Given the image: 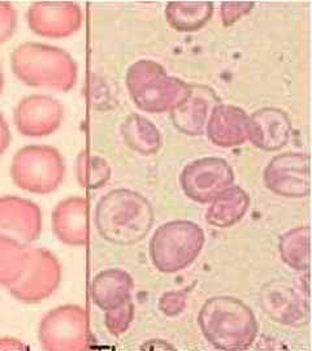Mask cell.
I'll return each mask as SVG.
<instances>
[{
	"label": "cell",
	"instance_id": "obj_1",
	"mask_svg": "<svg viewBox=\"0 0 312 351\" xmlns=\"http://www.w3.org/2000/svg\"><path fill=\"white\" fill-rule=\"evenodd\" d=\"M9 60L16 78L30 87L66 93L77 83V62L62 47L23 42L12 51Z\"/></svg>",
	"mask_w": 312,
	"mask_h": 351
},
{
	"label": "cell",
	"instance_id": "obj_2",
	"mask_svg": "<svg viewBox=\"0 0 312 351\" xmlns=\"http://www.w3.org/2000/svg\"><path fill=\"white\" fill-rule=\"evenodd\" d=\"M125 85L135 107L147 113L172 112L190 94V83L166 73L150 59H141L126 70Z\"/></svg>",
	"mask_w": 312,
	"mask_h": 351
},
{
	"label": "cell",
	"instance_id": "obj_3",
	"mask_svg": "<svg viewBox=\"0 0 312 351\" xmlns=\"http://www.w3.org/2000/svg\"><path fill=\"white\" fill-rule=\"evenodd\" d=\"M152 220V206L134 190L115 189L98 202V229L112 242H137L148 232Z\"/></svg>",
	"mask_w": 312,
	"mask_h": 351
},
{
	"label": "cell",
	"instance_id": "obj_4",
	"mask_svg": "<svg viewBox=\"0 0 312 351\" xmlns=\"http://www.w3.org/2000/svg\"><path fill=\"white\" fill-rule=\"evenodd\" d=\"M66 173L62 152L48 145H26L16 151L9 174L13 184L27 193H54Z\"/></svg>",
	"mask_w": 312,
	"mask_h": 351
},
{
	"label": "cell",
	"instance_id": "obj_5",
	"mask_svg": "<svg viewBox=\"0 0 312 351\" xmlns=\"http://www.w3.org/2000/svg\"><path fill=\"white\" fill-rule=\"evenodd\" d=\"M203 245V232L194 223L172 221L156 230L151 241V256L159 269L174 272L193 262Z\"/></svg>",
	"mask_w": 312,
	"mask_h": 351
},
{
	"label": "cell",
	"instance_id": "obj_6",
	"mask_svg": "<svg viewBox=\"0 0 312 351\" xmlns=\"http://www.w3.org/2000/svg\"><path fill=\"white\" fill-rule=\"evenodd\" d=\"M233 182V166L219 156L195 159L187 163L180 174V184L185 195L198 203L211 202Z\"/></svg>",
	"mask_w": 312,
	"mask_h": 351
},
{
	"label": "cell",
	"instance_id": "obj_7",
	"mask_svg": "<svg viewBox=\"0 0 312 351\" xmlns=\"http://www.w3.org/2000/svg\"><path fill=\"white\" fill-rule=\"evenodd\" d=\"M27 26L34 34L50 39L68 38L83 23L81 7L66 0H41L26 11Z\"/></svg>",
	"mask_w": 312,
	"mask_h": 351
},
{
	"label": "cell",
	"instance_id": "obj_8",
	"mask_svg": "<svg viewBox=\"0 0 312 351\" xmlns=\"http://www.w3.org/2000/svg\"><path fill=\"white\" fill-rule=\"evenodd\" d=\"M267 189L286 198H305L310 194V158L301 151L274 155L263 172Z\"/></svg>",
	"mask_w": 312,
	"mask_h": 351
},
{
	"label": "cell",
	"instance_id": "obj_9",
	"mask_svg": "<svg viewBox=\"0 0 312 351\" xmlns=\"http://www.w3.org/2000/svg\"><path fill=\"white\" fill-rule=\"evenodd\" d=\"M64 105L46 94H31L22 98L13 109V124L20 134L42 138L54 134L64 121Z\"/></svg>",
	"mask_w": 312,
	"mask_h": 351
},
{
	"label": "cell",
	"instance_id": "obj_10",
	"mask_svg": "<svg viewBox=\"0 0 312 351\" xmlns=\"http://www.w3.org/2000/svg\"><path fill=\"white\" fill-rule=\"evenodd\" d=\"M59 278L60 267L54 255L35 248L26 254L25 268L21 276L11 284V290L19 297L41 298L56 288Z\"/></svg>",
	"mask_w": 312,
	"mask_h": 351
},
{
	"label": "cell",
	"instance_id": "obj_11",
	"mask_svg": "<svg viewBox=\"0 0 312 351\" xmlns=\"http://www.w3.org/2000/svg\"><path fill=\"white\" fill-rule=\"evenodd\" d=\"M293 134L289 115L278 107H263L249 116L247 141L263 151H278Z\"/></svg>",
	"mask_w": 312,
	"mask_h": 351
},
{
	"label": "cell",
	"instance_id": "obj_12",
	"mask_svg": "<svg viewBox=\"0 0 312 351\" xmlns=\"http://www.w3.org/2000/svg\"><path fill=\"white\" fill-rule=\"evenodd\" d=\"M220 103V98L212 87L191 83L189 97L170 112L172 124L182 134L191 137L203 134L212 109Z\"/></svg>",
	"mask_w": 312,
	"mask_h": 351
},
{
	"label": "cell",
	"instance_id": "obj_13",
	"mask_svg": "<svg viewBox=\"0 0 312 351\" xmlns=\"http://www.w3.org/2000/svg\"><path fill=\"white\" fill-rule=\"evenodd\" d=\"M41 228L42 213L34 202L16 195L0 197V233L34 241L38 238Z\"/></svg>",
	"mask_w": 312,
	"mask_h": 351
},
{
	"label": "cell",
	"instance_id": "obj_14",
	"mask_svg": "<svg viewBox=\"0 0 312 351\" xmlns=\"http://www.w3.org/2000/svg\"><path fill=\"white\" fill-rule=\"evenodd\" d=\"M249 113L238 105L220 103L212 109L206 125L207 138L215 146L233 148L247 141Z\"/></svg>",
	"mask_w": 312,
	"mask_h": 351
},
{
	"label": "cell",
	"instance_id": "obj_15",
	"mask_svg": "<svg viewBox=\"0 0 312 351\" xmlns=\"http://www.w3.org/2000/svg\"><path fill=\"white\" fill-rule=\"evenodd\" d=\"M54 230L68 245H85L87 239V201L69 197L59 202L52 212Z\"/></svg>",
	"mask_w": 312,
	"mask_h": 351
},
{
	"label": "cell",
	"instance_id": "obj_16",
	"mask_svg": "<svg viewBox=\"0 0 312 351\" xmlns=\"http://www.w3.org/2000/svg\"><path fill=\"white\" fill-rule=\"evenodd\" d=\"M120 134L130 150L143 156L158 154L163 146L162 131L141 113L127 115L120 126Z\"/></svg>",
	"mask_w": 312,
	"mask_h": 351
},
{
	"label": "cell",
	"instance_id": "obj_17",
	"mask_svg": "<svg viewBox=\"0 0 312 351\" xmlns=\"http://www.w3.org/2000/svg\"><path fill=\"white\" fill-rule=\"evenodd\" d=\"M209 0H172L166 5V22L176 31L193 33L201 30L213 15Z\"/></svg>",
	"mask_w": 312,
	"mask_h": 351
},
{
	"label": "cell",
	"instance_id": "obj_18",
	"mask_svg": "<svg viewBox=\"0 0 312 351\" xmlns=\"http://www.w3.org/2000/svg\"><path fill=\"white\" fill-rule=\"evenodd\" d=\"M207 209V221L215 227H230L242 219L250 206V197L242 187L229 186L212 199Z\"/></svg>",
	"mask_w": 312,
	"mask_h": 351
},
{
	"label": "cell",
	"instance_id": "obj_19",
	"mask_svg": "<svg viewBox=\"0 0 312 351\" xmlns=\"http://www.w3.org/2000/svg\"><path fill=\"white\" fill-rule=\"evenodd\" d=\"M76 176L81 187L97 190L109 182L112 169L105 159L82 148L76 160Z\"/></svg>",
	"mask_w": 312,
	"mask_h": 351
},
{
	"label": "cell",
	"instance_id": "obj_20",
	"mask_svg": "<svg viewBox=\"0 0 312 351\" xmlns=\"http://www.w3.org/2000/svg\"><path fill=\"white\" fill-rule=\"evenodd\" d=\"M26 254L19 241L0 234V284H13L21 276Z\"/></svg>",
	"mask_w": 312,
	"mask_h": 351
},
{
	"label": "cell",
	"instance_id": "obj_21",
	"mask_svg": "<svg viewBox=\"0 0 312 351\" xmlns=\"http://www.w3.org/2000/svg\"><path fill=\"white\" fill-rule=\"evenodd\" d=\"M281 254L290 266L298 269L309 267V228L286 233L281 241Z\"/></svg>",
	"mask_w": 312,
	"mask_h": 351
},
{
	"label": "cell",
	"instance_id": "obj_22",
	"mask_svg": "<svg viewBox=\"0 0 312 351\" xmlns=\"http://www.w3.org/2000/svg\"><path fill=\"white\" fill-rule=\"evenodd\" d=\"M255 7V1H233V0H227L220 4V17L223 21L224 26H231L235 22H238L239 20L249 15Z\"/></svg>",
	"mask_w": 312,
	"mask_h": 351
},
{
	"label": "cell",
	"instance_id": "obj_23",
	"mask_svg": "<svg viewBox=\"0 0 312 351\" xmlns=\"http://www.w3.org/2000/svg\"><path fill=\"white\" fill-rule=\"evenodd\" d=\"M17 27V11L13 4L0 0V44L12 38Z\"/></svg>",
	"mask_w": 312,
	"mask_h": 351
},
{
	"label": "cell",
	"instance_id": "obj_24",
	"mask_svg": "<svg viewBox=\"0 0 312 351\" xmlns=\"http://www.w3.org/2000/svg\"><path fill=\"white\" fill-rule=\"evenodd\" d=\"M12 141V134L9 125H8L7 120L4 115L0 112V156L7 151Z\"/></svg>",
	"mask_w": 312,
	"mask_h": 351
},
{
	"label": "cell",
	"instance_id": "obj_25",
	"mask_svg": "<svg viewBox=\"0 0 312 351\" xmlns=\"http://www.w3.org/2000/svg\"><path fill=\"white\" fill-rule=\"evenodd\" d=\"M0 351H26V349L13 341H0Z\"/></svg>",
	"mask_w": 312,
	"mask_h": 351
},
{
	"label": "cell",
	"instance_id": "obj_26",
	"mask_svg": "<svg viewBox=\"0 0 312 351\" xmlns=\"http://www.w3.org/2000/svg\"><path fill=\"white\" fill-rule=\"evenodd\" d=\"M4 89V72H3V66H1V62H0V94L3 93Z\"/></svg>",
	"mask_w": 312,
	"mask_h": 351
}]
</instances>
